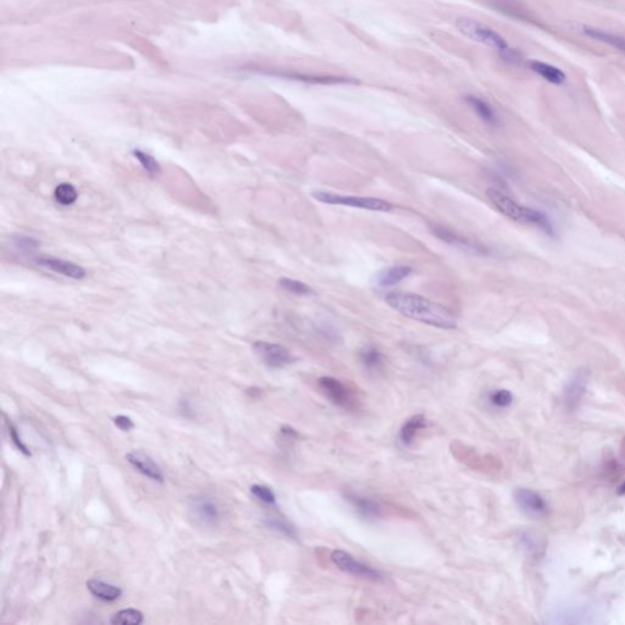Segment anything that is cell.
<instances>
[{"instance_id":"cell-22","label":"cell","mask_w":625,"mask_h":625,"mask_svg":"<svg viewBox=\"0 0 625 625\" xmlns=\"http://www.w3.org/2000/svg\"><path fill=\"white\" fill-rule=\"evenodd\" d=\"M112 624L120 625H139L143 623V614L139 612L135 608H127L122 609L116 614H114L113 618L110 619Z\"/></svg>"},{"instance_id":"cell-10","label":"cell","mask_w":625,"mask_h":625,"mask_svg":"<svg viewBox=\"0 0 625 625\" xmlns=\"http://www.w3.org/2000/svg\"><path fill=\"white\" fill-rule=\"evenodd\" d=\"M191 509L197 519H200L208 526L217 524L220 519V509L213 497L197 496L191 499Z\"/></svg>"},{"instance_id":"cell-12","label":"cell","mask_w":625,"mask_h":625,"mask_svg":"<svg viewBox=\"0 0 625 625\" xmlns=\"http://www.w3.org/2000/svg\"><path fill=\"white\" fill-rule=\"evenodd\" d=\"M344 499L348 504H351L353 509L365 519L374 521V519H378L382 516L381 506L369 497L358 495L354 492H347Z\"/></svg>"},{"instance_id":"cell-24","label":"cell","mask_w":625,"mask_h":625,"mask_svg":"<svg viewBox=\"0 0 625 625\" xmlns=\"http://www.w3.org/2000/svg\"><path fill=\"white\" fill-rule=\"evenodd\" d=\"M54 198L58 203L62 205H72L77 200V191L72 185L70 183H61L55 188L54 192Z\"/></svg>"},{"instance_id":"cell-17","label":"cell","mask_w":625,"mask_h":625,"mask_svg":"<svg viewBox=\"0 0 625 625\" xmlns=\"http://www.w3.org/2000/svg\"><path fill=\"white\" fill-rule=\"evenodd\" d=\"M529 66L531 71H534L535 74H538L543 80H546L547 82L562 85L567 81V75L560 67L548 64V62L533 60L530 61Z\"/></svg>"},{"instance_id":"cell-31","label":"cell","mask_w":625,"mask_h":625,"mask_svg":"<svg viewBox=\"0 0 625 625\" xmlns=\"http://www.w3.org/2000/svg\"><path fill=\"white\" fill-rule=\"evenodd\" d=\"M113 421L114 424H115L119 429L122 430V431H130V430L135 428L134 421L131 420L130 418L126 417V415H117V417L114 418Z\"/></svg>"},{"instance_id":"cell-7","label":"cell","mask_w":625,"mask_h":625,"mask_svg":"<svg viewBox=\"0 0 625 625\" xmlns=\"http://www.w3.org/2000/svg\"><path fill=\"white\" fill-rule=\"evenodd\" d=\"M319 390L331 403L343 409H353L356 407V398L349 387L342 381L331 376H322L317 380Z\"/></svg>"},{"instance_id":"cell-15","label":"cell","mask_w":625,"mask_h":625,"mask_svg":"<svg viewBox=\"0 0 625 625\" xmlns=\"http://www.w3.org/2000/svg\"><path fill=\"white\" fill-rule=\"evenodd\" d=\"M413 269L408 265H393L387 269H384L378 273L375 278L376 286L385 288L392 287L402 283L403 280L412 275Z\"/></svg>"},{"instance_id":"cell-23","label":"cell","mask_w":625,"mask_h":625,"mask_svg":"<svg viewBox=\"0 0 625 625\" xmlns=\"http://www.w3.org/2000/svg\"><path fill=\"white\" fill-rule=\"evenodd\" d=\"M278 285L283 287V290L287 292H290L292 295H314V291H312V288L308 285H305V283H302V281H298V280H295V278H280V281H278Z\"/></svg>"},{"instance_id":"cell-27","label":"cell","mask_w":625,"mask_h":625,"mask_svg":"<svg viewBox=\"0 0 625 625\" xmlns=\"http://www.w3.org/2000/svg\"><path fill=\"white\" fill-rule=\"evenodd\" d=\"M491 404L496 408H507L513 402V395L508 390H496L489 397Z\"/></svg>"},{"instance_id":"cell-3","label":"cell","mask_w":625,"mask_h":625,"mask_svg":"<svg viewBox=\"0 0 625 625\" xmlns=\"http://www.w3.org/2000/svg\"><path fill=\"white\" fill-rule=\"evenodd\" d=\"M456 27L462 35H464L469 39L495 49L496 52L499 53V58L508 64L519 65L523 61L521 53L512 48L504 39V36L499 35V32H496L494 28H491L485 23L474 18H458L456 20Z\"/></svg>"},{"instance_id":"cell-18","label":"cell","mask_w":625,"mask_h":625,"mask_svg":"<svg viewBox=\"0 0 625 625\" xmlns=\"http://www.w3.org/2000/svg\"><path fill=\"white\" fill-rule=\"evenodd\" d=\"M426 424H428V421L423 414H417L406 421L400 431L401 442L403 443V446L411 447L413 442L415 441L419 431L425 429Z\"/></svg>"},{"instance_id":"cell-21","label":"cell","mask_w":625,"mask_h":625,"mask_svg":"<svg viewBox=\"0 0 625 625\" xmlns=\"http://www.w3.org/2000/svg\"><path fill=\"white\" fill-rule=\"evenodd\" d=\"M359 361L365 369L369 371H380L384 368L385 361L381 352L374 346H366L359 351Z\"/></svg>"},{"instance_id":"cell-30","label":"cell","mask_w":625,"mask_h":625,"mask_svg":"<svg viewBox=\"0 0 625 625\" xmlns=\"http://www.w3.org/2000/svg\"><path fill=\"white\" fill-rule=\"evenodd\" d=\"M8 425H9L10 438H11V440H13V445H15V446H16V447H18V450H20V451H21L22 453L25 455V456H31V452L28 451V448H27L26 446L23 445V442H22L21 439H20V436H18V431H16V429H15V428H13L11 424H8Z\"/></svg>"},{"instance_id":"cell-4","label":"cell","mask_w":625,"mask_h":625,"mask_svg":"<svg viewBox=\"0 0 625 625\" xmlns=\"http://www.w3.org/2000/svg\"><path fill=\"white\" fill-rule=\"evenodd\" d=\"M312 197L320 203L330 205H343L351 208L363 209L370 212H381L387 213L392 210V205L386 200L373 198V197H357V195H336L332 192H312Z\"/></svg>"},{"instance_id":"cell-20","label":"cell","mask_w":625,"mask_h":625,"mask_svg":"<svg viewBox=\"0 0 625 625\" xmlns=\"http://www.w3.org/2000/svg\"><path fill=\"white\" fill-rule=\"evenodd\" d=\"M586 378L584 374H577L573 380L569 382L565 390V404L569 409L577 408L582 402V396L585 393Z\"/></svg>"},{"instance_id":"cell-16","label":"cell","mask_w":625,"mask_h":625,"mask_svg":"<svg viewBox=\"0 0 625 625\" xmlns=\"http://www.w3.org/2000/svg\"><path fill=\"white\" fill-rule=\"evenodd\" d=\"M584 35L587 36L589 38L601 42V43L607 44L609 47L619 50V52L625 54V37L616 35L612 32L597 28V27L585 26L582 28Z\"/></svg>"},{"instance_id":"cell-29","label":"cell","mask_w":625,"mask_h":625,"mask_svg":"<svg viewBox=\"0 0 625 625\" xmlns=\"http://www.w3.org/2000/svg\"><path fill=\"white\" fill-rule=\"evenodd\" d=\"M13 242L16 244V247L20 248L21 251H36V248H38L39 244L32 237L27 236H18L13 239Z\"/></svg>"},{"instance_id":"cell-19","label":"cell","mask_w":625,"mask_h":625,"mask_svg":"<svg viewBox=\"0 0 625 625\" xmlns=\"http://www.w3.org/2000/svg\"><path fill=\"white\" fill-rule=\"evenodd\" d=\"M87 589L91 591L92 595L96 596L97 599L108 601V602L116 601L122 595V591L120 587L108 584V582H102V580H97V579L88 580Z\"/></svg>"},{"instance_id":"cell-28","label":"cell","mask_w":625,"mask_h":625,"mask_svg":"<svg viewBox=\"0 0 625 625\" xmlns=\"http://www.w3.org/2000/svg\"><path fill=\"white\" fill-rule=\"evenodd\" d=\"M251 492L256 496V499H261L265 504H273L276 501V497L269 487H263V485H253L251 487Z\"/></svg>"},{"instance_id":"cell-25","label":"cell","mask_w":625,"mask_h":625,"mask_svg":"<svg viewBox=\"0 0 625 625\" xmlns=\"http://www.w3.org/2000/svg\"><path fill=\"white\" fill-rule=\"evenodd\" d=\"M134 156L139 161V164L143 166V169L147 171L148 174L156 176L161 173V165L158 164V161L152 156H149L142 151H134Z\"/></svg>"},{"instance_id":"cell-32","label":"cell","mask_w":625,"mask_h":625,"mask_svg":"<svg viewBox=\"0 0 625 625\" xmlns=\"http://www.w3.org/2000/svg\"><path fill=\"white\" fill-rule=\"evenodd\" d=\"M618 494H619V495H625V482H623L621 487H619V489H618Z\"/></svg>"},{"instance_id":"cell-2","label":"cell","mask_w":625,"mask_h":625,"mask_svg":"<svg viewBox=\"0 0 625 625\" xmlns=\"http://www.w3.org/2000/svg\"><path fill=\"white\" fill-rule=\"evenodd\" d=\"M487 200H490L491 205H494L499 213L513 222L536 226L550 236H553L555 234L552 222L543 212L521 205L517 200H513L511 195L496 188H489L487 191Z\"/></svg>"},{"instance_id":"cell-11","label":"cell","mask_w":625,"mask_h":625,"mask_svg":"<svg viewBox=\"0 0 625 625\" xmlns=\"http://www.w3.org/2000/svg\"><path fill=\"white\" fill-rule=\"evenodd\" d=\"M36 261L40 266L52 270L54 273H61L66 278L81 280L86 276V271L82 266L64 261V259H59V258H54V256H39Z\"/></svg>"},{"instance_id":"cell-1","label":"cell","mask_w":625,"mask_h":625,"mask_svg":"<svg viewBox=\"0 0 625 625\" xmlns=\"http://www.w3.org/2000/svg\"><path fill=\"white\" fill-rule=\"evenodd\" d=\"M385 300L393 310L415 322L446 330L457 327V319L453 312L442 304L433 302L425 297L407 292H391L385 297Z\"/></svg>"},{"instance_id":"cell-5","label":"cell","mask_w":625,"mask_h":625,"mask_svg":"<svg viewBox=\"0 0 625 625\" xmlns=\"http://www.w3.org/2000/svg\"><path fill=\"white\" fill-rule=\"evenodd\" d=\"M429 229L435 237L441 239L445 244H450L452 247L460 249L463 252L473 254V256H487L490 254V249L480 244L478 241L469 239L464 234H460L457 231L452 230L447 226L440 224H429Z\"/></svg>"},{"instance_id":"cell-9","label":"cell","mask_w":625,"mask_h":625,"mask_svg":"<svg viewBox=\"0 0 625 625\" xmlns=\"http://www.w3.org/2000/svg\"><path fill=\"white\" fill-rule=\"evenodd\" d=\"M514 501L521 512L531 518H543L547 514L548 506L543 496L529 489H518L514 492Z\"/></svg>"},{"instance_id":"cell-14","label":"cell","mask_w":625,"mask_h":625,"mask_svg":"<svg viewBox=\"0 0 625 625\" xmlns=\"http://www.w3.org/2000/svg\"><path fill=\"white\" fill-rule=\"evenodd\" d=\"M465 104L477 114V116L482 120L484 124H487V126L497 127L499 126V117L495 112V109L492 108L487 100L482 99L480 97L474 96V94H467L463 97Z\"/></svg>"},{"instance_id":"cell-6","label":"cell","mask_w":625,"mask_h":625,"mask_svg":"<svg viewBox=\"0 0 625 625\" xmlns=\"http://www.w3.org/2000/svg\"><path fill=\"white\" fill-rule=\"evenodd\" d=\"M331 560L339 570L344 573L351 574L353 577H361L368 582H379L384 580L382 575L376 569L371 568L370 565H364L359 560H354L347 552L336 550L331 553Z\"/></svg>"},{"instance_id":"cell-26","label":"cell","mask_w":625,"mask_h":625,"mask_svg":"<svg viewBox=\"0 0 625 625\" xmlns=\"http://www.w3.org/2000/svg\"><path fill=\"white\" fill-rule=\"evenodd\" d=\"M265 524L269 526V528H271V529L276 530L278 533L285 535L287 538H298L297 530H295L291 524H288L287 521H281V519H276V518H270V519L265 521Z\"/></svg>"},{"instance_id":"cell-8","label":"cell","mask_w":625,"mask_h":625,"mask_svg":"<svg viewBox=\"0 0 625 625\" xmlns=\"http://www.w3.org/2000/svg\"><path fill=\"white\" fill-rule=\"evenodd\" d=\"M253 351L256 352V356L261 358L265 365L273 369H280L295 361L291 351L278 343L258 341L253 344Z\"/></svg>"},{"instance_id":"cell-13","label":"cell","mask_w":625,"mask_h":625,"mask_svg":"<svg viewBox=\"0 0 625 625\" xmlns=\"http://www.w3.org/2000/svg\"><path fill=\"white\" fill-rule=\"evenodd\" d=\"M126 460L131 465H134L138 472L152 479L154 482H164V475L161 469L156 465V462L147 456L143 452L132 451L127 453Z\"/></svg>"}]
</instances>
